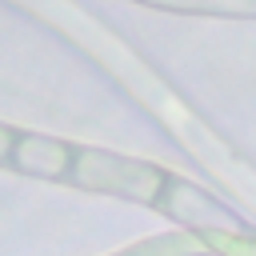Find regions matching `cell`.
Instances as JSON below:
<instances>
[{"instance_id":"6da1fadb","label":"cell","mask_w":256,"mask_h":256,"mask_svg":"<svg viewBox=\"0 0 256 256\" xmlns=\"http://www.w3.org/2000/svg\"><path fill=\"white\" fill-rule=\"evenodd\" d=\"M80 176L88 184H104V188H132L136 196H152L156 188V176L148 168H136V164H116L108 156H84L80 160Z\"/></svg>"},{"instance_id":"7a4b0ae2","label":"cell","mask_w":256,"mask_h":256,"mask_svg":"<svg viewBox=\"0 0 256 256\" xmlns=\"http://www.w3.org/2000/svg\"><path fill=\"white\" fill-rule=\"evenodd\" d=\"M20 164H24V168L60 172V168H64V152H60L56 144H44V140H24V144H20Z\"/></svg>"}]
</instances>
